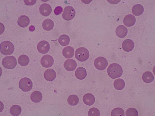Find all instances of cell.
Masks as SVG:
<instances>
[{
  "label": "cell",
  "mask_w": 155,
  "mask_h": 116,
  "mask_svg": "<svg viewBox=\"0 0 155 116\" xmlns=\"http://www.w3.org/2000/svg\"><path fill=\"white\" fill-rule=\"evenodd\" d=\"M122 46L124 51L129 52L133 49L134 46V44L132 40L129 39H126L123 42Z\"/></svg>",
  "instance_id": "cell-12"
},
{
  "label": "cell",
  "mask_w": 155,
  "mask_h": 116,
  "mask_svg": "<svg viewBox=\"0 0 155 116\" xmlns=\"http://www.w3.org/2000/svg\"><path fill=\"white\" fill-rule=\"evenodd\" d=\"M58 41L60 45L65 46L68 45L69 43L70 38L67 35L63 34L61 35L59 37Z\"/></svg>",
  "instance_id": "cell-24"
},
{
  "label": "cell",
  "mask_w": 155,
  "mask_h": 116,
  "mask_svg": "<svg viewBox=\"0 0 155 116\" xmlns=\"http://www.w3.org/2000/svg\"><path fill=\"white\" fill-rule=\"evenodd\" d=\"M83 100L85 104L90 106L94 103L95 100L94 96L92 94L90 93H88L84 95Z\"/></svg>",
  "instance_id": "cell-16"
},
{
  "label": "cell",
  "mask_w": 155,
  "mask_h": 116,
  "mask_svg": "<svg viewBox=\"0 0 155 116\" xmlns=\"http://www.w3.org/2000/svg\"><path fill=\"white\" fill-rule=\"evenodd\" d=\"M111 116H125V112L123 110L119 107L114 109L111 112Z\"/></svg>",
  "instance_id": "cell-29"
},
{
  "label": "cell",
  "mask_w": 155,
  "mask_h": 116,
  "mask_svg": "<svg viewBox=\"0 0 155 116\" xmlns=\"http://www.w3.org/2000/svg\"><path fill=\"white\" fill-rule=\"evenodd\" d=\"M63 9L62 8L59 6H58L55 8L54 10L55 14L58 15L60 14L63 11Z\"/></svg>",
  "instance_id": "cell-32"
},
{
  "label": "cell",
  "mask_w": 155,
  "mask_h": 116,
  "mask_svg": "<svg viewBox=\"0 0 155 116\" xmlns=\"http://www.w3.org/2000/svg\"><path fill=\"white\" fill-rule=\"evenodd\" d=\"M136 19L133 15L129 14L125 16L123 19V23L126 26L129 27L133 26L135 23Z\"/></svg>",
  "instance_id": "cell-13"
},
{
  "label": "cell",
  "mask_w": 155,
  "mask_h": 116,
  "mask_svg": "<svg viewBox=\"0 0 155 116\" xmlns=\"http://www.w3.org/2000/svg\"><path fill=\"white\" fill-rule=\"evenodd\" d=\"M17 23L20 27L25 28L30 23L29 19L26 16L21 15L18 18Z\"/></svg>",
  "instance_id": "cell-17"
},
{
  "label": "cell",
  "mask_w": 155,
  "mask_h": 116,
  "mask_svg": "<svg viewBox=\"0 0 155 116\" xmlns=\"http://www.w3.org/2000/svg\"><path fill=\"white\" fill-rule=\"evenodd\" d=\"M108 64V62L106 59L102 56L97 57L94 61V65L96 68L100 70L105 69Z\"/></svg>",
  "instance_id": "cell-7"
},
{
  "label": "cell",
  "mask_w": 155,
  "mask_h": 116,
  "mask_svg": "<svg viewBox=\"0 0 155 116\" xmlns=\"http://www.w3.org/2000/svg\"><path fill=\"white\" fill-rule=\"evenodd\" d=\"M39 11L40 13L43 16H47L51 13L52 9L49 4L44 3L42 4L40 6Z\"/></svg>",
  "instance_id": "cell-10"
},
{
  "label": "cell",
  "mask_w": 155,
  "mask_h": 116,
  "mask_svg": "<svg viewBox=\"0 0 155 116\" xmlns=\"http://www.w3.org/2000/svg\"><path fill=\"white\" fill-rule=\"evenodd\" d=\"M53 22L50 19H47L44 20L42 24L43 29L47 31H49L52 29L54 26Z\"/></svg>",
  "instance_id": "cell-22"
},
{
  "label": "cell",
  "mask_w": 155,
  "mask_h": 116,
  "mask_svg": "<svg viewBox=\"0 0 155 116\" xmlns=\"http://www.w3.org/2000/svg\"><path fill=\"white\" fill-rule=\"evenodd\" d=\"M40 62L43 67L48 68L51 67L53 64L54 60L52 57L49 55H45L41 58Z\"/></svg>",
  "instance_id": "cell-8"
},
{
  "label": "cell",
  "mask_w": 155,
  "mask_h": 116,
  "mask_svg": "<svg viewBox=\"0 0 155 116\" xmlns=\"http://www.w3.org/2000/svg\"><path fill=\"white\" fill-rule=\"evenodd\" d=\"M64 66L65 69L69 71H73L77 66V63L75 60L73 59H68L65 62Z\"/></svg>",
  "instance_id": "cell-11"
},
{
  "label": "cell",
  "mask_w": 155,
  "mask_h": 116,
  "mask_svg": "<svg viewBox=\"0 0 155 116\" xmlns=\"http://www.w3.org/2000/svg\"><path fill=\"white\" fill-rule=\"evenodd\" d=\"M75 57L78 61L81 62L86 61L88 58L89 53L88 49L84 47L78 48L75 52Z\"/></svg>",
  "instance_id": "cell-3"
},
{
  "label": "cell",
  "mask_w": 155,
  "mask_h": 116,
  "mask_svg": "<svg viewBox=\"0 0 155 116\" xmlns=\"http://www.w3.org/2000/svg\"><path fill=\"white\" fill-rule=\"evenodd\" d=\"M50 45L49 43L47 41L42 40L40 42L37 44V49L40 53L45 54L49 51Z\"/></svg>",
  "instance_id": "cell-9"
},
{
  "label": "cell",
  "mask_w": 155,
  "mask_h": 116,
  "mask_svg": "<svg viewBox=\"0 0 155 116\" xmlns=\"http://www.w3.org/2000/svg\"><path fill=\"white\" fill-rule=\"evenodd\" d=\"M75 14V11L72 6H68L64 9L62 14L63 18L66 20H70L73 19Z\"/></svg>",
  "instance_id": "cell-6"
},
{
  "label": "cell",
  "mask_w": 155,
  "mask_h": 116,
  "mask_svg": "<svg viewBox=\"0 0 155 116\" xmlns=\"http://www.w3.org/2000/svg\"><path fill=\"white\" fill-rule=\"evenodd\" d=\"M0 49L2 54L7 55H10L13 53L14 48L13 45L11 42L5 41L1 43Z\"/></svg>",
  "instance_id": "cell-2"
},
{
  "label": "cell",
  "mask_w": 155,
  "mask_h": 116,
  "mask_svg": "<svg viewBox=\"0 0 155 116\" xmlns=\"http://www.w3.org/2000/svg\"><path fill=\"white\" fill-rule=\"evenodd\" d=\"M74 50L72 47L67 46L65 47L63 49L62 53L63 55L66 58L72 57L74 55Z\"/></svg>",
  "instance_id": "cell-19"
},
{
  "label": "cell",
  "mask_w": 155,
  "mask_h": 116,
  "mask_svg": "<svg viewBox=\"0 0 155 116\" xmlns=\"http://www.w3.org/2000/svg\"><path fill=\"white\" fill-rule=\"evenodd\" d=\"M75 73L76 78L80 80H82L84 79L87 74L86 69L81 67L77 68L76 70Z\"/></svg>",
  "instance_id": "cell-18"
},
{
  "label": "cell",
  "mask_w": 155,
  "mask_h": 116,
  "mask_svg": "<svg viewBox=\"0 0 155 116\" xmlns=\"http://www.w3.org/2000/svg\"><path fill=\"white\" fill-rule=\"evenodd\" d=\"M19 88L23 91L27 92L30 90L33 87V83L31 80L25 77L21 79L19 83Z\"/></svg>",
  "instance_id": "cell-5"
},
{
  "label": "cell",
  "mask_w": 155,
  "mask_h": 116,
  "mask_svg": "<svg viewBox=\"0 0 155 116\" xmlns=\"http://www.w3.org/2000/svg\"><path fill=\"white\" fill-rule=\"evenodd\" d=\"M30 98L34 102L38 103L41 101L42 99V94L39 91H35L31 94Z\"/></svg>",
  "instance_id": "cell-20"
},
{
  "label": "cell",
  "mask_w": 155,
  "mask_h": 116,
  "mask_svg": "<svg viewBox=\"0 0 155 116\" xmlns=\"http://www.w3.org/2000/svg\"><path fill=\"white\" fill-rule=\"evenodd\" d=\"M44 76L45 79L47 80L52 81L56 78V74L54 70L49 69H47L45 71Z\"/></svg>",
  "instance_id": "cell-14"
},
{
  "label": "cell",
  "mask_w": 155,
  "mask_h": 116,
  "mask_svg": "<svg viewBox=\"0 0 155 116\" xmlns=\"http://www.w3.org/2000/svg\"><path fill=\"white\" fill-rule=\"evenodd\" d=\"M142 79L145 82L147 83L151 82L154 79V76L152 73L150 71H146L142 75Z\"/></svg>",
  "instance_id": "cell-23"
},
{
  "label": "cell",
  "mask_w": 155,
  "mask_h": 116,
  "mask_svg": "<svg viewBox=\"0 0 155 116\" xmlns=\"http://www.w3.org/2000/svg\"><path fill=\"white\" fill-rule=\"evenodd\" d=\"M126 115L129 116L138 115V113L137 111L135 108H130L128 109L126 112Z\"/></svg>",
  "instance_id": "cell-30"
},
{
  "label": "cell",
  "mask_w": 155,
  "mask_h": 116,
  "mask_svg": "<svg viewBox=\"0 0 155 116\" xmlns=\"http://www.w3.org/2000/svg\"><path fill=\"white\" fill-rule=\"evenodd\" d=\"M107 72L111 78L114 79L121 77L123 73L122 69L120 65L117 63L111 64L109 66Z\"/></svg>",
  "instance_id": "cell-1"
},
{
  "label": "cell",
  "mask_w": 155,
  "mask_h": 116,
  "mask_svg": "<svg viewBox=\"0 0 155 116\" xmlns=\"http://www.w3.org/2000/svg\"><path fill=\"white\" fill-rule=\"evenodd\" d=\"M115 33L117 36L120 38L124 37L128 33V30L126 27L123 25L118 26L115 30Z\"/></svg>",
  "instance_id": "cell-15"
},
{
  "label": "cell",
  "mask_w": 155,
  "mask_h": 116,
  "mask_svg": "<svg viewBox=\"0 0 155 116\" xmlns=\"http://www.w3.org/2000/svg\"><path fill=\"white\" fill-rule=\"evenodd\" d=\"M10 114L13 116H18L21 113V109L20 107L18 105H14L10 108Z\"/></svg>",
  "instance_id": "cell-27"
},
{
  "label": "cell",
  "mask_w": 155,
  "mask_h": 116,
  "mask_svg": "<svg viewBox=\"0 0 155 116\" xmlns=\"http://www.w3.org/2000/svg\"><path fill=\"white\" fill-rule=\"evenodd\" d=\"M29 62V58L25 55H21L18 59V63L20 65L22 66L27 65Z\"/></svg>",
  "instance_id": "cell-25"
},
{
  "label": "cell",
  "mask_w": 155,
  "mask_h": 116,
  "mask_svg": "<svg viewBox=\"0 0 155 116\" xmlns=\"http://www.w3.org/2000/svg\"><path fill=\"white\" fill-rule=\"evenodd\" d=\"M88 116H99L100 113L99 110L95 107H93L90 109L88 112Z\"/></svg>",
  "instance_id": "cell-31"
},
{
  "label": "cell",
  "mask_w": 155,
  "mask_h": 116,
  "mask_svg": "<svg viewBox=\"0 0 155 116\" xmlns=\"http://www.w3.org/2000/svg\"><path fill=\"white\" fill-rule=\"evenodd\" d=\"M36 0H24L25 4L27 5H32L35 3Z\"/></svg>",
  "instance_id": "cell-33"
},
{
  "label": "cell",
  "mask_w": 155,
  "mask_h": 116,
  "mask_svg": "<svg viewBox=\"0 0 155 116\" xmlns=\"http://www.w3.org/2000/svg\"><path fill=\"white\" fill-rule=\"evenodd\" d=\"M132 12L136 16H139L141 15L144 11L143 6L142 5L137 4L134 5L132 8Z\"/></svg>",
  "instance_id": "cell-21"
},
{
  "label": "cell",
  "mask_w": 155,
  "mask_h": 116,
  "mask_svg": "<svg viewBox=\"0 0 155 116\" xmlns=\"http://www.w3.org/2000/svg\"><path fill=\"white\" fill-rule=\"evenodd\" d=\"M79 99L78 97L75 95L69 96L67 99V102L71 105L73 106L76 105L78 103Z\"/></svg>",
  "instance_id": "cell-28"
},
{
  "label": "cell",
  "mask_w": 155,
  "mask_h": 116,
  "mask_svg": "<svg viewBox=\"0 0 155 116\" xmlns=\"http://www.w3.org/2000/svg\"><path fill=\"white\" fill-rule=\"evenodd\" d=\"M29 29L30 31H33L35 30V27L33 26H31L29 27Z\"/></svg>",
  "instance_id": "cell-34"
},
{
  "label": "cell",
  "mask_w": 155,
  "mask_h": 116,
  "mask_svg": "<svg viewBox=\"0 0 155 116\" xmlns=\"http://www.w3.org/2000/svg\"><path fill=\"white\" fill-rule=\"evenodd\" d=\"M113 85L115 89L121 90L123 89L125 87V83L122 79L119 78L116 79L114 81Z\"/></svg>",
  "instance_id": "cell-26"
},
{
  "label": "cell",
  "mask_w": 155,
  "mask_h": 116,
  "mask_svg": "<svg viewBox=\"0 0 155 116\" xmlns=\"http://www.w3.org/2000/svg\"><path fill=\"white\" fill-rule=\"evenodd\" d=\"M2 64L3 66L6 68L13 69L17 64L16 59L13 56H6L3 59Z\"/></svg>",
  "instance_id": "cell-4"
}]
</instances>
